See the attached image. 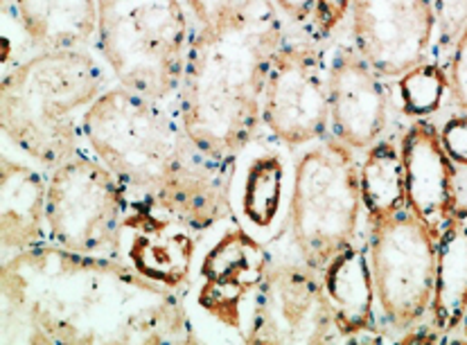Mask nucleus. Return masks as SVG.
I'll list each match as a JSON object with an SVG mask.
<instances>
[{
    "label": "nucleus",
    "instance_id": "f257e3e1",
    "mask_svg": "<svg viewBox=\"0 0 467 345\" xmlns=\"http://www.w3.org/2000/svg\"><path fill=\"white\" fill-rule=\"evenodd\" d=\"M3 343H194L183 294L113 257L39 244L3 260Z\"/></svg>",
    "mask_w": 467,
    "mask_h": 345
},
{
    "label": "nucleus",
    "instance_id": "f03ea898",
    "mask_svg": "<svg viewBox=\"0 0 467 345\" xmlns=\"http://www.w3.org/2000/svg\"><path fill=\"white\" fill-rule=\"evenodd\" d=\"M179 99L181 127L203 156L226 172L254 141L269 66L283 43L275 3L233 0L192 14Z\"/></svg>",
    "mask_w": 467,
    "mask_h": 345
},
{
    "label": "nucleus",
    "instance_id": "7ed1b4c3",
    "mask_svg": "<svg viewBox=\"0 0 467 345\" xmlns=\"http://www.w3.org/2000/svg\"><path fill=\"white\" fill-rule=\"evenodd\" d=\"M84 138L129 199L150 201L199 233L231 219V172L203 156L156 99L125 86L104 90L84 115Z\"/></svg>",
    "mask_w": 467,
    "mask_h": 345
},
{
    "label": "nucleus",
    "instance_id": "20e7f679",
    "mask_svg": "<svg viewBox=\"0 0 467 345\" xmlns=\"http://www.w3.org/2000/svg\"><path fill=\"white\" fill-rule=\"evenodd\" d=\"M107 75L88 50H46L14 66L0 86V124L12 145L55 170L79 152L84 115Z\"/></svg>",
    "mask_w": 467,
    "mask_h": 345
},
{
    "label": "nucleus",
    "instance_id": "39448f33",
    "mask_svg": "<svg viewBox=\"0 0 467 345\" xmlns=\"http://www.w3.org/2000/svg\"><path fill=\"white\" fill-rule=\"evenodd\" d=\"M98 43L120 86L165 102L183 77L190 26L181 0H98Z\"/></svg>",
    "mask_w": 467,
    "mask_h": 345
},
{
    "label": "nucleus",
    "instance_id": "423d86ee",
    "mask_svg": "<svg viewBox=\"0 0 467 345\" xmlns=\"http://www.w3.org/2000/svg\"><path fill=\"white\" fill-rule=\"evenodd\" d=\"M359 167L339 141L314 145L298 158L292 181L289 222L300 257L321 273L355 242L361 213Z\"/></svg>",
    "mask_w": 467,
    "mask_h": 345
},
{
    "label": "nucleus",
    "instance_id": "0eeeda50",
    "mask_svg": "<svg viewBox=\"0 0 467 345\" xmlns=\"http://www.w3.org/2000/svg\"><path fill=\"white\" fill-rule=\"evenodd\" d=\"M47 237L79 256L118 257L129 196L98 156L78 152L47 176Z\"/></svg>",
    "mask_w": 467,
    "mask_h": 345
},
{
    "label": "nucleus",
    "instance_id": "6e6552de",
    "mask_svg": "<svg viewBox=\"0 0 467 345\" xmlns=\"http://www.w3.org/2000/svg\"><path fill=\"white\" fill-rule=\"evenodd\" d=\"M438 235L411 210L370 219L375 296L390 328H416L431 307Z\"/></svg>",
    "mask_w": 467,
    "mask_h": 345
},
{
    "label": "nucleus",
    "instance_id": "1a4fd4ad",
    "mask_svg": "<svg viewBox=\"0 0 467 345\" xmlns=\"http://www.w3.org/2000/svg\"><path fill=\"white\" fill-rule=\"evenodd\" d=\"M330 303L317 271L278 265L266 271L251 300L242 339L246 343H321L335 334Z\"/></svg>",
    "mask_w": 467,
    "mask_h": 345
},
{
    "label": "nucleus",
    "instance_id": "9d476101",
    "mask_svg": "<svg viewBox=\"0 0 467 345\" xmlns=\"http://www.w3.org/2000/svg\"><path fill=\"white\" fill-rule=\"evenodd\" d=\"M262 122L292 150L323 141L330 127V90L312 47L283 46L275 52L262 93Z\"/></svg>",
    "mask_w": 467,
    "mask_h": 345
},
{
    "label": "nucleus",
    "instance_id": "9b49d317",
    "mask_svg": "<svg viewBox=\"0 0 467 345\" xmlns=\"http://www.w3.org/2000/svg\"><path fill=\"white\" fill-rule=\"evenodd\" d=\"M199 253V230L145 199H129L118 257L156 285L185 294L192 285Z\"/></svg>",
    "mask_w": 467,
    "mask_h": 345
},
{
    "label": "nucleus",
    "instance_id": "f8f14e48",
    "mask_svg": "<svg viewBox=\"0 0 467 345\" xmlns=\"http://www.w3.org/2000/svg\"><path fill=\"white\" fill-rule=\"evenodd\" d=\"M357 52L379 77H402L425 64L436 14L431 0H350Z\"/></svg>",
    "mask_w": 467,
    "mask_h": 345
},
{
    "label": "nucleus",
    "instance_id": "ddd939ff",
    "mask_svg": "<svg viewBox=\"0 0 467 345\" xmlns=\"http://www.w3.org/2000/svg\"><path fill=\"white\" fill-rule=\"evenodd\" d=\"M271 268L265 244L235 224L222 230L199 262L197 307L223 328L244 329V309L251 307Z\"/></svg>",
    "mask_w": 467,
    "mask_h": 345
},
{
    "label": "nucleus",
    "instance_id": "4468645a",
    "mask_svg": "<svg viewBox=\"0 0 467 345\" xmlns=\"http://www.w3.org/2000/svg\"><path fill=\"white\" fill-rule=\"evenodd\" d=\"M330 127L350 150H368L386 127V93L378 70L357 50L343 47L327 73Z\"/></svg>",
    "mask_w": 467,
    "mask_h": 345
},
{
    "label": "nucleus",
    "instance_id": "2eb2a0df",
    "mask_svg": "<svg viewBox=\"0 0 467 345\" xmlns=\"http://www.w3.org/2000/svg\"><path fill=\"white\" fill-rule=\"evenodd\" d=\"M407 185V208L422 219L436 235L456 213L454 161L447 156L441 131L418 120L404 133L400 145Z\"/></svg>",
    "mask_w": 467,
    "mask_h": 345
},
{
    "label": "nucleus",
    "instance_id": "dca6fc26",
    "mask_svg": "<svg viewBox=\"0 0 467 345\" xmlns=\"http://www.w3.org/2000/svg\"><path fill=\"white\" fill-rule=\"evenodd\" d=\"M287 170L280 153L262 152L240 167L233 162L228 181L231 219L254 233L257 239H269L283 228L289 214Z\"/></svg>",
    "mask_w": 467,
    "mask_h": 345
},
{
    "label": "nucleus",
    "instance_id": "f3484780",
    "mask_svg": "<svg viewBox=\"0 0 467 345\" xmlns=\"http://www.w3.org/2000/svg\"><path fill=\"white\" fill-rule=\"evenodd\" d=\"M47 181L39 170L5 156L0 165L3 260L43 244L47 233Z\"/></svg>",
    "mask_w": 467,
    "mask_h": 345
},
{
    "label": "nucleus",
    "instance_id": "a211bd4d",
    "mask_svg": "<svg viewBox=\"0 0 467 345\" xmlns=\"http://www.w3.org/2000/svg\"><path fill=\"white\" fill-rule=\"evenodd\" d=\"M335 328L341 337H361L375 329V280L368 253L355 242L337 253L321 271Z\"/></svg>",
    "mask_w": 467,
    "mask_h": 345
},
{
    "label": "nucleus",
    "instance_id": "6ab92c4d",
    "mask_svg": "<svg viewBox=\"0 0 467 345\" xmlns=\"http://www.w3.org/2000/svg\"><path fill=\"white\" fill-rule=\"evenodd\" d=\"M7 7L39 52L79 50L98 37V0H7Z\"/></svg>",
    "mask_w": 467,
    "mask_h": 345
},
{
    "label": "nucleus",
    "instance_id": "aec40b11",
    "mask_svg": "<svg viewBox=\"0 0 467 345\" xmlns=\"http://www.w3.org/2000/svg\"><path fill=\"white\" fill-rule=\"evenodd\" d=\"M467 307V217L454 213L436 242L431 320L441 337L461 328Z\"/></svg>",
    "mask_w": 467,
    "mask_h": 345
},
{
    "label": "nucleus",
    "instance_id": "412c9836",
    "mask_svg": "<svg viewBox=\"0 0 467 345\" xmlns=\"http://www.w3.org/2000/svg\"><path fill=\"white\" fill-rule=\"evenodd\" d=\"M361 204L370 219H386L407 208L402 153L390 141H378L368 147L359 167Z\"/></svg>",
    "mask_w": 467,
    "mask_h": 345
},
{
    "label": "nucleus",
    "instance_id": "4be33fe9",
    "mask_svg": "<svg viewBox=\"0 0 467 345\" xmlns=\"http://www.w3.org/2000/svg\"><path fill=\"white\" fill-rule=\"evenodd\" d=\"M450 79L438 66L420 64L400 77V102L402 111L413 118H425L441 109Z\"/></svg>",
    "mask_w": 467,
    "mask_h": 345
},
{
    "label": "nucleus",
    "instance_id": "5701e85b",
    "mask_svg": "<svg viewBox=\"0 0 467 345\" xmlns=\"http://www.w3.org/2000/svg\"><path fill=\"white\" fill-rule=\"evenodd\" d=\"M438 38L442 46H456L467 30V0H431Z\"/></svg>",
    "mask_w": 467,
    "mask_h": 345
},
{
    "label": "nucleus",
    "instance_id": "b1692460",
    "mask_svg": "<svg viewBox=\"0 0 467 345\" xmlns=\"http://www.w3.org/2000/svg\"><path fill=\"white\" fill-rule=\"evenodd\" d=\"M450 90L459 109L467 113V30L456 41L450 64Z\"/></svg>",
    "mask_w": 467,
    "mask_h": 345
},
{
    "label": "nucleus",
    "instance_id": "393cba45",
    "mask_svg": "<svg viewBox=\"0 0 467 345\" xmlns=\"http://www.w3.org/2000/svg\"><path fill=\"white\" fill-rule=\"evenodd\" d=\"M441 142L451 161L467 167V113L450 118L442 124Z\"/></svg>",
    "mask_w": 467,
    "mask_h": 345
},
{
    "label": "nucleus",
    "instance_id": "a878e982",
    "mask_svg": "<svg viewBox=\"0 0 467 345\" xmlns=\"http://www.w3.org/2000/svg\"><path fill=\"white\" fill-rule=\"evenodd\" d=\"M348 7H350V0H318L317 14H314V18L318 23V30L323 35L335 30L343 21V16H346Z\"/></svg>",
    "mask_w": 467,
    "mask_h": 345
},
{
    "label": "nucleus",
    "instance_id": "bb28decb",
    "mask_svg": "<svg viewBox=\"0 0 467 345\" xmlns=\"http://www.w3.org/2000/svg\"><path fill=\"white\" fill-rule=\"evenodd\" d=\"M275 7L283 9L289 18L294 21H307L312 14H317V5L318 0H274Z\"/></svg>",
    "mask_w": 467,
    "mask_h": 345
},
{
    "label": "nucleus",
    "instance_id": "cd10ccee",
    "mask_svg": "<svg viewBox=\"0 0 467 345\" xmlns=\"http://www.w3.org/2000/svg\"><path fill=\"white\" fill-rule=\"evenodd\" d=\"M461 332H463V337L467 339V307H465V314H463V320H461Z\"/></svg>",
    "mask_w": 467,
    "mask_h": 345
}]
</instances>
